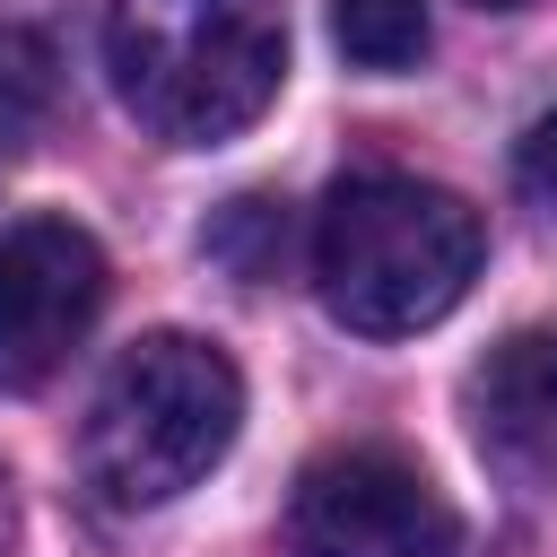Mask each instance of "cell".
I'll list each match as a JSON object with an SVG mask.
<instances>
[{
  "mask_svg": "<svg viewBox=\"0 0 557 557\" xmlns=\"http://www.w3.org/2000/svg\"><path fill=\"white\" fill-rule=\"evenodd\" d=\"M487 261V226L461 191L418 174H348L313 218V287L339 331L409 339L444 322Z\"/></svg>",
  "mask_w": 557,
  "mask_h": 557,
  "instance_id": "obj_1",
  "label": "cell"
},
{
  "mask_svg": "<svg viewBox=\"0 0 557 557\" xmlns=\"http://www.w3.org/2000/svg\"><path fill=\"white\" fill-rule=\"evenodd\" d=\"M104 70L139 131L218 148L252 131L287 78V0H113Z\"/></svg>",
  "mask_w": 557,
  "mask_h": 557,
  "instance_id": "obj_2",
  "label": "cell"
},
{
  "mask_svg": "<svg viewBox=\"0 0 557 557\" xmlns=\"http://www.w3.org/2000/svg\"><path fill=\"white\" fill-rule=\"evenodd\" d=\"M235 426H244L235 357L200 331H148L96 383L78 461L113 513H148V505H174L183 487H200L226 461Z\"/></svg>",
  "mask_w": 557,
  "mask_h": 557,
  "instance_id": "obj_3",
  "label": "cell"
},
{
  "mask_svg": "<svg viewBox=\"0 0 557 557\" xmlns=\"http://www.w3.org/2000/svg\"><path fill=\"white\" fill-rule=\"evenodd\" d=\"M287 548L296 557H453L461 522L418 461L383 444H348L305 461L287 496Z\"/></svg>",
  "mask_w": 557,
  "mask_h": 557,
  "instance_id": "obj_4",
  "label": "cell"
},
{
  "mask_svg": "<svg viewBox=\"0 0 557 557\" xmlns=\"http://www.w3.org/2000/svg\"><path fill=\"white\" fill-rule=\"evenodd\" d=\"M104 313V252L70 218H17L0 235V392H44Z\"/></svg>",
  "mask_w": 557,
  "mask_h": 557,
  "instance_id": "obj_5",
  "label": "cell"
},
{
  "mask_svg": "<svg viewBox=\"0 0 557 557\" xmlns=\"http://www.w3.org/2000/svg\"><path fill=\"white\" fill-rule=\"evenodd\" d=\"M461 418L496 479L557 496V322L496 339L461 383Z\"/></svg>",
  "mask_w": 557,
  "mask_h": 557,
  "instance_id": "obj_6",
  "label": "cell"
},
{
  "mask_svg": "<svg viewBox=\"0 0 557 557\" xmlns=\"http://www.w3.org/2000/svg\"><path fill=\"white\" fill-rule=\"evenodd\" d=\"M331 35L374 78L418 70V52H426V0H331Z\"/></svg>",
  "mask_w": 557,
  "mask_h": 557,
  "instance_id": "obj_7",
  "label": "cell"
},
{
  "mask_svg": "<svg viewBox=\"0 0 557 557\" xmlns=\"http://www.w3.org/2000/svg\"><path fill=\"white\" fill-rule=\"evenodd\" d=\"M44 113H52V44L35 26H0V157H17Z\"/></svg>",
  "mask_w": 557,
  "mask_h": 557,
  "instance_id": "obj_8",
  "label": "cell"
},
{
  "mask_svg": "<svg viewBox=\"0 0 557 557\" xmlns=\"http://www.w3.org/2000/svg\"><path fill=\"white\" fill-rule=\"evenodd\" d=\"M513 174H522V191H531L540 209H557V113H540V122L522 131V148H513Z\"/></svg>",
  "mask_w": 557,
  "mask_h": 557,
  "instance_id": "obj_9",
  "label": "cell"
},
{
  "mask_svg": "<svg viewBox=\"0 0 557 557\" xmlns=\"http://www.w3.org/2000/svg\"><path fill=\"white\" fill-rule=\"evenodd\" d=\"M479 9H522V0H479Z\"/></svg>",
  "mask_w": 557,
  "mask_h": 557,
  "instance_id": "obj_10",
  "label": "cell"
}]
</instances>
